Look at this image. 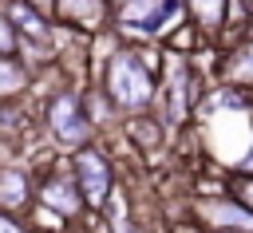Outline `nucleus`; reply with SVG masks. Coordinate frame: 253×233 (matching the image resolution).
I'll use <instances>...</instances> for the list:
<instances>
[{
	"label": "nucleus",
	"instance_id": "obj_10",
	"mask_svg": "<svg viewBox=\"0 0 253 233\" xmlns=\"http://www.w3.org/2000/svg\"><path fill=\"white\" fill-rule=\"evenodd\" d=\"M8 20H16V24H20L28 36H36V39H47V24H43V20H40V16H36L28 4H12V16H8Z\"/></svg>",
	"mask_w": 253,
	"mask_h": 233
},
{
	"label": "nucleus",
	"instance_id": "obj_12",
	"mask_svg": "<svg viewBox=\"0 0 253 233\" xmlns=\"http://www.w3.org/2000/svg\"><path fill=\"white\" fill-rule=\"evenodd\" d=\"M182 95H186V71H178L170 83V115L174 118H182Z\"/></svg>",
	"mask_w": 253,
	"mask_h": 233
},
{
	"label": "nucleus",
	"instance_id": "obj_13",
	"mask_svg": "<svg viewBox=\"0 0 253 233\" xmlns=\"http://www.w3.org/2000/svg\"><path fill=\"white\" fill-rule=\"evenodd\" d=\"M233 75L245 79V83H253V47H245V51L233 59Z\"/></svg>",
	"mask_w": 253,
	"mask_h": 233
},
{
	"label": "nucleus",
	"instance_id": "obj_21",
	"mask_svg": "<svg viewBox=\"0 0 253 233\" xmlns=\"http://www.w3.org/2000/svg\"><path fill=\"white\" fill-rule=\"evenodd\" d=\"M249 8H253V0H249Z\"/></svg>",
	"mask_w": 253,
	"mask_h": 233
},
{
	"label": "nucleus",
	"instance_id": "obj_4",
	"mask_svg": "<svg viewBox=\"0 0 253 233\" xmlns=\"http://www.w3.org/2000/svg\"><path fill=\"white\" fill-rule=\"evenodd\" d=\"M75 174H79V194H83V201L103 205L107 194H111V170H107V162H103L95 150H83V154L75 158Z\"/></svg>",
	"mask_w": 253,
	"mask_h": 233
},
{
	"label": "nucleus",
	"instance_id": "obj_5",
	"mask_svg": "<svg viewBox=\"0 0 253 233\" xmlns=\"http://www.w3.org/2000/svg\"><path fill=\"white\" fill-rule=\"evenodd\" d=\"M59 20L79 24V28H99L107 20V4L103 0H55Z\"/></svg>",
	"mask_w": 253,
	"mask_h": 233
},
{
	"label": "nucleus",
	"instance_id": "obj_3",
	"mask_svg": "<svg viewBox=\"0 0 253 233\" xmlns=\"http://www.w3.org/2000/svg\"><path fill=\"white\" fill-rule=\"evenodd\" d=\"M51 130L59 134V142H67V146H79L87 134H91V122L83 118V111H79V99L75 95H55L51 99Z\"/></svg>",
	"mask_w": 253,
	"mask_h": 233
},
{
	"label": "nucleus",
	"instance_id": "obj_15",
	"mask_svg": "<svg viewBox=\"0 0 253 233\" xmlns=\"http://www.w3.org/2000/svg\"><path fill=\"white\" fill-rule=\"evenodd\" d=\"M0 233H20V229H16V225H12L8 217H0Z\"/></svg>",
	"mask_w": 253,
	"mask_h": 233
},
{
	"label": "nucleus",
	"instance_id": "obj_2",
	"mask_svg": "<svg viewBox=\"0 0 253 233\" xmlns=\"http://www.w3.org/2000/svg\"><path fill=\"white\" fill-rule=\"evenodd\" d=\"M182 16V0H123L119 20L130 32H166Z\"/></svg>",
	"mask_w": 253,
	"mask_h": 233
},
{
	"label": "nucleus",
	"instance_id": "obj_9",
	"mask_svg": "<svg viewBox=\"0 0 253 233\" xmlns=\"http://www.w3.org/2000/svg\"><path fill=\"white\" fill-rule=\"evenodd\" d=\"M225 4H229V0H190L198 24H206V28H221V20H225Z\"/></svg>",
	"mask_w": 253,
	"mask_h": 233
},
{
	"label": "nucleus",
	"instance_id": "obj_14",
	"mask_svg": "<svg viewBox=\"0 0 253 233\" xmlns=\"http://www.w3.org/2000/svg\"><path fill=\"white\" fill-rule=\"evenodd\" d=\"M12 47H16V32H12V20H8V16H0V55H12Z\"/></svg>",
	"mask_w": 253,
	"mask_h": 233
},
{
	"label": "nucleus",
	"instance_id": "obj_16",
	"mask_svg": "<svg viewBox=\"0 0 253 233\" xmlns=\"http://www.w3.org/2000/svg\"><path fill=\"white\" fill-rule=\"evenodd\" d=\"M245 197H249V201H253V182H249V186H245Z\"/></svg>",
	"mask_w": 253,
	"mask_h": 233
},
{
	"label": "nucleus",
	"instance_id": "obj_18",
	"mask_svg": "<svg viewBox=\"0 0 253 233\" xmlns=\"http://www.w3.org/2000/svg\"><path fill=\"white\" fill-rule=\"evenodd\" d=\"M32 4H40V8H47V4H51V0H32Z\"/></svg>",
	"mask_w": 253,
	"mask_h": 233
},
{
	"label": "nucleus",
	"instance_id": "obj_8",
	"mask_svg": "<svg viewBox=\"0 0 253 233\" xmlns=\"http://www.w3.org/2000/svg\"><path fill=\"white\" fill-rule=\"evenodd\" d=\"M28 197V182H24V174L20 170H0V205H20Z\"/></svg>",
	"mask_w": 253,
	"mask_h": 233
},
{
	"label": "nucleus",
	"instance_id": "obj_1",
	"mask_svg": "<svg viewBox=\"0 0 253 233\" xmlns=\"http://www.w3.org/2000/svg\"><path fill=\"white\" fill-rule=\"evenodd\" d=\"M107 91L119 107H146L154 95V75L142 59V51H115L107 67Z\"/></svg>",
	"mask_w": 253,
	"mask_h": 233
},
{
	"label": "nucleus",
	"instance_id": "obj_17",
	"mask_svg": "<svg viewBox=\"0 0 253 233\" xmlns=\"http://www.w3.org/2000/svg\"><path fill=\"white\" fill-rule=\"evenodd\" d=\"M245 170H253V154H249V158H245Z\"/></svg>",
	"mask_w": 253,
	"mask_h": 233
},
{
	"label": "nucleus",
	"instance_id": "obj_6",
	"mask_svg": "<svg viewBox=\"0 0 253 233\" xmlns=\"http://www.w3.org/2000/svg\"><path fill=\"white\" fill-rule=\"evenodd\" d=\"M202 217L210 225H225V229H253V213L245 205H233V201H202Z\"/></svg>",
	"mask_w": 253,
	"mask_h": 233
},
{
	"label": "nucleus",
	"instance_id": "obj_7",
	"mask_svg": "<svg viewBox=\"0 0 253 233\" xmlns=\"http://www.w3.org/2000/svg\"><path fill=\"white\" fill-rule=\"evenodd\" d=\"M79 190H75V182H67V178H55V182H43V205H51L55 213H75L79 209Z\"/></svg>",
	"mask_w": 253,
	"mask_h": 233
},
{
	"label": "nucleus",
	"instance_id": "obj_20",
	"mask_svg": "<svg viewBox=\"0 0 253 233\" xmlns=\"http://www.w3.org/2000/svg\"><path fill=\"white\" fill-rule=\"evenodd\" d=\"M119 233H138V229H119Z\"/></svg>",
	"mask_w": 253,
	"mask_h": 233
},
{
	"label": "nucleus",
	"instance_id": "obj_11",
	"mask_svg": "<svg viewBox=\"0 0 253 233\" xmlns=\"http://www.w3.org/2000/svg\"><path fill=\"white\" fill-rule=\"evenodd\" d=\"M24 87V67L8 55H0V95H16Z\"/></svg>",
	"mask_w": 253,
	"mask_h": 233
},
{
	"label": "nucleus",
	"instance_id": "obj_19",
	"mask_svg": "<svg viewBox=\"0 0 253 233\" xmlns=\"http://www.w3.org/2000/svg\"><path fill=\"white\" fill-rule=\"evenodd\" d=\"M221 233H249V229H221Z\"/></svg>",
	"mask_w": 253,
	"mask_h": 233
}]
</instances>
